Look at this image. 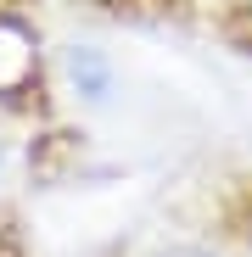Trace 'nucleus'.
<instances>
[{
    "label": "nucleus",
    "instance_id": "1",
    "mask_svg": "<svg viewBox=\"0 0 252 257\" xmlns=\"http://www.w3.org/2000/svg\"><path fill=\"white\" fill-rule=\"evenodd\" d=\"M67 84H73L84 101H107V95H112V62H107V51L73 45V51H67Z\"/></svg>",
    "mask_w": 252,
    "mask_h": 257
}]
</instances>
